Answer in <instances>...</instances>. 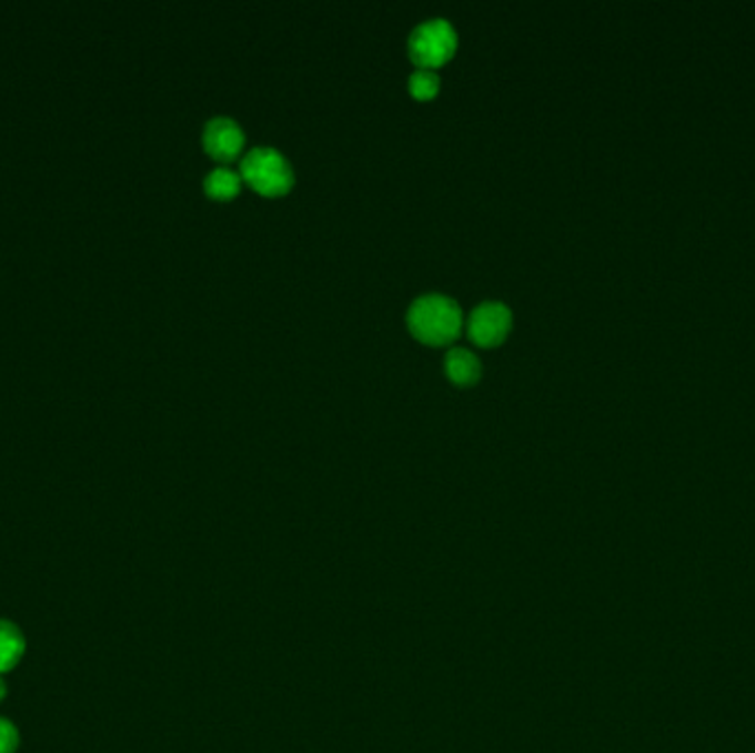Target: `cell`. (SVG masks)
Segmentation results:
<instances>
[{
  "label": "cell",
  "mask_w": 755,
  "mask_h": 753,
  "mask_svg": "<svg viewBox=\"0 0 755 753\" xmlns=\"http://www.w3.org/2000/svg\"><path fill=\"white\" fill-rule=\"evenodd\" d=\"M406 323L424 343H449L453 341L464 325V314L460 303L453 297L429 292L417 297L406 312Z\"/></svg>",
  "instance_id": "6da1fadb"
},
{
  "label": "cell",
  "mask_w": 755,
  "mask_h": 753,
  "mask_svg": "<svg viewBox=\"0 0 755 753\" xmlns=\"http://www.w3.org/2000/svg\"><path fill=\"white\" fill-rule=\"evenodd\" d=\"M241 178L263 194H283L294 184V169L279 149L254 147L241 160Z\"/></svg>",
  "instance_id": "7a4b0ae2"
},
{
  "label": "cell",
  "mask_w": 755,
  "mask_h": 753,
  "mask_svg": "<svg viewBox=\"0 0 755 753\" xmlns=\"http://www.w3.org/2000/svg\"><path fill=\"white\" fill-rule=\"evenodd\" d=\"M457 47V31L446 18H426L409 36V53L422 69L446 62Z\"/></svg>",
  "instance_id": "3957f363"
},
{
  "label": "cell",
  "mask_w": 755,
  "mask_h": 753,
  "mask_svg": "<svg viewBox=\"0 0 755 753\" xmlns=\"http://www.w3.org/2000/svg\"><path fill=\"white\" fill-rule=\"evenodd\" d=\"M513 328V310L502 301H482L469 317V337L480 345H497Z\"/></svg>",
  "instance_id": "277c9868"
},
{
  "label": "cell",
  "mask_w": 755,
  "mask_h": 753,
  "mask_svg": "<svg viewBox=\"0 0 755 753\" xmlns=\"http://www.w3.org/2000/svg\"><path fill=\"white\" fill-rule=\"evenodd\" d=\"M243 144H245V133L236 120L228 116H214L205 122L203 147L212 158L221 162H230L239 155Z\"/></svg>",
  "instance_id": "5b68a950"
},
{
  "label": "cell",
  "mask_w": 755,
  "mask_h": 753,
  "mask_svg": "<svg viewBox=\"0 0 755 753\" xmlns=\"http://www.w3.org/2000/svg\"><path fill=\"white\" fill-rule=\"evenodd\" d=\"M444 368H446V374L460 384L475 382L482 374V363L477 354L466 348H451L444 357Z\"/></svg>",
  "instance_id": "8992f818"
},
{
  "label": "cell",
  "mask_w": 755,
  "mask_h": 753,
  "mask_svg": "<svg viewBox=\"0 0 755 753\" xmlns=\"http://www.w3.org/2000/svg\"><path fill=\"white\" fill-rule=\"evenodd\" d=\"M24 654V636L18 625L0 619V674L13 670Z\"/></svg>",
  "instance_id": "52a82bcc"
},
{
  "label": "cell",
  "mask_w": 755,
  "mask_h": 753,
  "mask_svg": "<svg viewBox=\"0 0 755 753\" xmlns=\"http://www.w3.org/2000/svg\"><path fill=\"white\" fill-rule=\"evenodd\" d=\"M203 189L214 199H228L241 189V173L232 171L230 167H217L205 175Z\"/></svg>",
  "instance_id": "ba28073f"
},
{
  "label": "cell",
  "mask_w": 755,
  "mask_h": 753,
  "mask_svg": "<svg viewBox=\"0 0 755 753\" xmlns=\"http://www.w3.org/2000/svg\"><path fill=\"white\" fill-rule=\"evenodd\" d=\"M440 89V76L433 71V69H415L411 76H409V91L415 96V98H433Z\"/></svg>",
  "instance_id": "9c48e42d"
},
{
  "label": "cell",
  "mask_w": 755,
  "mask_h": 753,
  "mask_svg": "<svg viewBox=\"0 0 755 753\" xmlns=\"http://www.w3.org/2000/svg\"><path fill=\"white\" fill-rule=\"evenodd\" d=\"M20 743L18 730L11 721L0 719V753H16Z\"/></svg>",
  "instance_id": "30bf717a"
},
{
  "label": "cell",
  "mask_w": 755,
  "mask_h": 753,
  "mask_svg": "<svg viewBox=\"0 0 755 753\" xmlns=\"http://www.w3.org/2000/svg\"><path fill=\"white\" fill-rule=\"evenodd\" d=\"M4 696H7V685H4V681L0 679V703L4 701Z\"/></svg>",
  "instance_id": "8fae6325"
}]
</instances>
